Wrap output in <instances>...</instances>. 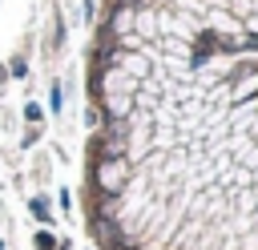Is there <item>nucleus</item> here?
<instances>
[{"label":"nucleus","instance_id":"1","mask_svg":"<svg viewBox=\"0 0 258 250\" xmlns=\"http://www.w3.org/2000/svg\"><path fill=\"white\" fill-rule=\"evenodd\" d=\"M81 214L97 250H258V28L230 0H97Z\"/></svg>","mask_w":258,"mask_h":250},{"label":"nucleus","instance_id":"2","mask_svg":"<svg viewBox=\"0 0 258 250\" xmlns=\"http://www.w3.org/2000/svg\"><path fill=\"white\" fill-rule=\"evenodd\" d=\"M230 4L238 8V16H242V20H250V24L258 28V0H230Z\"/></svg>","mask_w":258,"mask_h":250}]
</instances>
